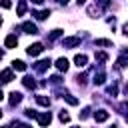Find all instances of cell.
Instances as JSON below:
<instances>
[{
  "instance_id": "cell-1",
  "label": "cell",
  "mask_w": 128,
  "mask_h": 128,
  "mask_svg": "<svg viewBox=\"0 0 128 128\" xmlns=\"http://www.w3.org/2000/svg\"><path fill=\"white\" fill-rule=\"evenodd\" d=\"M36 120H38L40 126H48V124L52 122V114H50V112H42V114L36 112Z\"/></svg>"
},
{
  "instance_id": "cell-2",
  "label": "cell",
  "mask_w": 128,
  "mask_h": 128,
  "mask_svg": "<svg viewBox=\"0 0 128 128\" xmlns=\"http://www.w3.org/2000/svg\"><path fill=\"white\" fill-rule=\"evenodd\" d=\"M78 44H80V36H72V38H64L62 40V46L64 48H74Z\"/></svg>"
},
{
  "instance_id": "cell-3",
  "label": "cell",
  "mask_w": 128,
  "mask_h": 128,
  "mask_svg": "<svg viewBox=\"0 0 128 128\" xmlns=\"http://www.w3.org/2000/svg\"><path fill=\"white\" fill-rule=\"evenodd\" d=\"M42 50H44V46H42L40 42H36V44H30L26 52H28V56H38V54H40Z\"/></svg>"
},
{
  "instance_id": "cell-4",
  "label": "cell",
  "mask_w": 128,
  "mask_h": 128,
  "mask_svg": "<svg viewBox=\"0 0 128 128\" xmlns=\"http://www.w3.org/2000/svg\"><path fill=\"white\" fill-rule=\"evenodd\" d=\"M14 80V72L12 70H2L0 72V82L2 84H8V82H12Z\"/></svg>"
},
{
  "instance_id": "cell-5",
  "label": "cell",
  "mask_w": 128,
  "mask_h": 128,
  "mask_svg": "<svg viewBox=\"0 0 128 128\" xmlns=\"http://www.w3.org/2000/svg\"><path fill=\"white\" fill-rule=\"evenodd\" d=\"M22 30H24L26 34H38V28H36L34 22H24V24H22Z\"/></svg>"
},
{
  "instance_id": "cell-6",
  "label": "cell",
  "mask_w": 128,
  "mask_h": 128,
  "mask_svg": "<svg viewBox=\"0 0 128 128\" xmlns=\"http://www.w3.org/2000/svg\"><path fill=\"white\" fill-rule=\"evenodd\" d=\"M50 64H52V62H50V58H46V60H40V62H36V64H34V70H36V72H44V70H46Z\"/></svg>"
},
{
  "instance_id": "cell-7",
  "label": "cell",
  "mask_w": 128,
  "mask_h": 128,
  "mask_svg": "<svg viewBox=\"0 0 128 128\" xmlns=\"http://www.w3.org/2000/svg\"><path fill=\"white\" fill-rule=\"evenodd\" d=\"M86 62H88L86 54H76V56H74V64H76L78 68H84V66H86Z\"/></svg>"
},
{
  "instance_id": "cell-8",
  "label": "cell",
  "mask_w": 128,
  "mask_h": 128,
  "mask_svg": "<svg viewBox=\"0 0 128 128\" xmlns=\"http://www.w3.org/2000/svg\"><path fill=\"white\" fill-rule=\"evenodd\" d=\"M108 116H110V114H108L106 110H96V112H94V120H96V122H106Z\"/></svg>"
},
{
  "instance_id": "cell-9",
  "label": "cell",
  "mask_w": 128,
  "mask_h": 128,
  "mask_svg": "<svg viewBox=\"0 0 128 128\" xmlns=\"http://www.w3.org/2000/svg\"><path fill=\"white\" fill-rule=\"evenodd\" d=\"M20 100H22V94H20V92H10V98H8L10 106H16V104H20Z\"/></svg>"
},
{
  "instance_id": "cell-10",
  "label": "cell",
  "mask_w": 128,
  "mask_h": 128,
  "mask_svg": "<svg viewBox=\"0 0 128 128\" xmlns=\"http://www.w3.org/2000/svg\"><path fill=\"white\" fill-rule=\"evenodd\" d=\"M4 44H6V48H16V44H18V38H16L14 34H10V36H6Z\"/></svg>"
},
{
  "instance_id": "cell-11",
  "label": "cell",
  "mask_w": 128,
  "mask_h": 128,
  "mask_svg": "<svg viewBox=\"0 0 128 128\" xmlns=\"http://www.w3.org/2000/svg\"><path fill=\"white\" fill-rule=\"evenodd\" d=\"M68 66H70V64H68V60H66V58H58V60H56V68H58L60 72H66V70H68Z\"/></svg>"
},
{
  "instance_id": "cell-12",
  "label": "cell",
  "mask_w": 128,
  "mask_h": 128,
  "mask_svg": "<svg viewBox=\"0 0 128 128\" xmlns=\"http://www.w3.org/2000/svg\"><path fill=\"white\" fill-rule=\"evenodd\" d=\"M22 84H24L26 88H30V90H34V88H36V82H34V78H32V76H24V78H22Z\"/></svg>"
},
{
  "instance_id": "cell-13",
  "label": "cell",
  "mask_w": 128,
  "mask_h": 128,
  "mask_svg": "<svg viewBox=\"0 0 128 128\" xmlns=\"http://www.w3.org/2000/svg\"><path fill=\"white\" fill-rule=\"evenodd\" d=\"M12 70H18V72H24V70H26V64H24L22 60H14V62H12Z\"/></svg>"
},
{
  "instance_id": "cell-14",
  "label": "cell",
  "mask_w": 128,
  "mask_h": 128,
  "mask_svg": "<svg viewBox=\"0 0 128 128\" xmlns=\"http://www.w3.org/2000/svg\"><path fill=\"white\" fill-rule=\"evenodd\" d=\"M36 102H38L40 106H50V98H48V96H44V94L36 96Z\"/></svg>"
},
{
  "instance_id": "cell-15",
  "label": "cell",
  "mask_w": 128,
  "mask_h": 128,
  "mask_svg": "<svg viewBox=\"0 0 128 128\" xmlns=\"http://www.w3.org/2000/svg\"><path fill=\"white\" fill-rule=\"evenodd\" d=\"M32 16H36L38 20H46L50 16V10H42V12H32Z\"/></svg>"
},
{
  "instance_id": "cell-16",
  "label": "cell",
  "mask_w": 128,
  "mask_h": 128,
  "mask_svg": "<svg viewBox=\"0 0 128 128\" xmlns=\"http://www.w3.org/2000/svg\"><path fill=\"white\" fill-rule=\"evenodd\" d=\"M104 80H106V76H104V72H102V70H100L98 74H94V84H98V86H100V84H104Z\"/></svg>"
},
{
  "instance_id": "cell-17",
  "label": "cell",
  "mask_w": 128,
  "mask_h": 128,
  "mask_svg": "<svg viewBox=\"0 0 128 128\" xmlns=\"http://www.w3.org/2000/svg\"><path fill=\"white\" fill-rule=\"evenodd\" d=\"M62 98H64L68 104H72V106H76V104H78V98H74L72 94H62Z\"/></svg>"
},
{
  "instance_id": "cell-18",
  "label": "cell",
  "mask_w": 128,
  "mask_h": 128,
  "mask_svg": "<svg viewBox=\"0 0 128 128\" xmlns=\"http://www.w3.org/2000/svg\"><path fill=\"white\" fill-rule=\"evenodd\" d=\"M24 14H26V2L20 0L18 2V16H24Z\"/></svg>"
},
{
  "instance_id": "cell-19",
  "label": "cell",
  "mask_w": 128,
  "mask_h": 128,
  "mask_svg": "<svg viewBox=\"0 0 128 128\" xmlns=\"http://www.w3.org/2000/svg\"><path fill=\"white\" fill-rule=\"evenodd\" d=\"M60 34H62V30H58V28H56V30H52V32H50V36H48V40H56V38H58Z\"/></svg>"
},
{
  "instance_id": "cell-20",
  "label": "cell",
  "mask_w": 128,
  "mask_h": 128,
  "mask_svg": "<svg viewBox=\"0 0 128 128\" xmlns=\"http://www.w3.org/2000/svg\"><path fill=\"white\" fill-rule=\"evenodd\" d=\"M96 60H98V62H106V60H108V54H104V52H96Z\"/></svg>"
},
{
  "instance_id": "cell-21",
  "label": "cell",
  "mask_w": 128,
  "mask_h": 128,
  "mask_svg": "<svg viewBox=\"0 0 128 128\" xmlns=\"http://www.w3.org/2000/svg\"><path fill=\"white\" fill-rule=\"evenodd\" d=\"M96 46H112V42H110V40L100 38V40H96Z\"/></svg>"
},
{
  "instance_id": "cell-22",
  "label": "cell",
  "mask_w": 128,
  "mask_h": 128,
  "mask_svg": "<svg viewBox=\"0 0 128 128\" xmlns=\"http://www.w3.org/2000/svg\"><path fill=\"white\" fill-rule=\"evenodd\" d=\"M76 82H78L80 86H84V84H86V74H78V78H76Z\"/></svg>"
},
{
  "instance_id": "cell-23",
  "label": "cell",
  "mask_w": 128,
  "mask_h": 128,
  "mask_svg": "<svg viewBox=\"0 0 128 128\" xmlns=\"http://www.w3.org/2000/svg\"><path fill=\"white\" fill-rule=\"evenodd\" d=\"M58 118H60V122H68V120H70V116H68V114H66V110H62V112H60V116H58Z\"/></svg>"
},
{
  "instance_id": "cell-24",
  "label": "cell",
  "mask_w": 128,
  "mask_h": 128,
  "mask_svg": "<svg viewBox=\"0 0 128 128\" xmlns=\"http://www.w3.org/2000/svg\"><path fill=\"white\" fill-rule=\"evenodd\" d=\"M118 66H120V68H124V66H126V54H122V56H120V60H118Z\"/></svg>"
},
{
  "instance_id": "cell-25",
  "label": "cell",
  "mask_w": 128,
  "mask_h": 128,
  "mask_svg": "<svg viewBox=\"0 0 128 128\" xmlns=\"http://www.w3.org/2000/svg\"><path fill=\"white\" fill-rule=\"evenodd\" d=\"M108 94L116 96V94H118V86H110V88H108Z\"/></svg>"
},
{
  "instance_id": "cell-26",
  "label": "cell",
  "mask_w": 128,
  "mask_h": 128,
  "mask_svg": "<svg viewBox=\"0 0 128 128\" xmlns=\"http://www.w3.org/2000/svg\"><path fill=\"white\" fill-rule=\"evenodd\" d=\"M26 116H28V118H36V110L28 108V110H26Z\"/></svg>"
},
{
  "instance_id": "cell-27",
  "label": "cell",
  "mask_w": 128,
  "mask_h": 128,
  "mask_svg": "<svg viewBox=\"0 0 128 128\" xmlns=\"http://www.w3.org/2000/svg\"><path fill=\"white\" fill-rule=\"evenodd\" d=\"M0 6H2V8H10L12 2H10V0H0Z\"/></svg>"
},
{
  "instance_id": "cell-28",
  "label": "cell",
  "mask_w": 128,
  "mask_h": 128,
  "mask_svg": "<svg viewBox=\"0 0 128 128\" xmlns=\"http://www.w3.org/2000/svg\"><path fill=\"white\" fill-rule=\"evenodd\" d=\"M50 82H52V84H60V82H62V78H60V76H52V78H50Z\"/></svg>"
},
{
  "instance_id": "cell-29",
  "label": "cell",
  "mask_w": 128,
  "mask_h": 128,
  "mask_svg": "<svg viewBox=\"0 0 128 128\" xmlns=\"http://www.w3.org/2000/svg\"><path fill=\"white\" fill-rule=\"evenodd\" d=\"M76 2H78V6H82V4L86 2V0H76Z\"/></svg>"
},
{
  "instance_id": "cell-30",
  "label": "cell",
  "mask_w": 128,
  "mask_h": 128,
  "mask_svg": "<svg viewBox=\"0 0 128 128\" xmlns=\"http://www.w3.org/2000/svg\"><path fill=\"white\" fill-rule=\"evenodd\" d=\"M32 2H34V4H42L44 0H32Z\"/></svg>"
},
{
  "instance_id": "cell-31",
  "label": "cell",
  "mask_w": 128,
  "mask_h": 128,
  "mask_svg": "<svg viewBox=\"0 0 128 128\" xmlns=\"http://www.w3.org/2000/svg\"><path fill=\"white\" fill-rule=\"evenodd\" d=\"M58 2H60V4H68V0H58Z\"/></svg>"
},
{
  "instance_id": "cell-32",
  "label": "cell",
  "mask_w": 128,
  "mask_h": 128,
  "mask_svg": "<svg viewBox=\"0 0 128 128\" xmlns=\"http://www.w3.org/2000/svg\"><path fill=\"white\" fill-rule=\"evenodd\" d=\"M2 98H4V92H2V90H0V100H2Z\"/></svg>"
},
{
  "instance_id": "cell-33",
  "label": "cell",
  "mask_w": 128,
  "mask_h": 128,
  "mask_svg": "<svg viewBox=\"0 0 128 128\" xmlns=\"http://www.w3.org/2000/svg\"><path fill=\"white\" fill-rule=\"evenodd\" d=\"M2 56H4V52H2V50H0V58H2Z\"/></svg>"
},
{
  "instance_id": "cell-34",
  "label": "cell",
  "mask_w": 128,
  "mask_h": 128,
  "mask_svg": "<svg viewBox=\"0 0 128 128\" xmlns=\"http://www.w3.org/2000/svg\"><path fill=\"white\" fill-rule=\"evenodd\" d=\"M0 24H2V18H0Z\"/></svg>"
},
{
  "instance_id": "cell-35",
  "label": "cell",
  "mask_w": 128,
  "mask_h": 128,
  "mask_svg": "<svg viewBox=\"0 0 128 128\" xmlns=\"http://www.w3.org/2000/svg\"><path fill=\"white\" fill-rule=\"evenodd\" d=\"M0 116H2V112H0Z\"/></svg>"
}]
</instances>
